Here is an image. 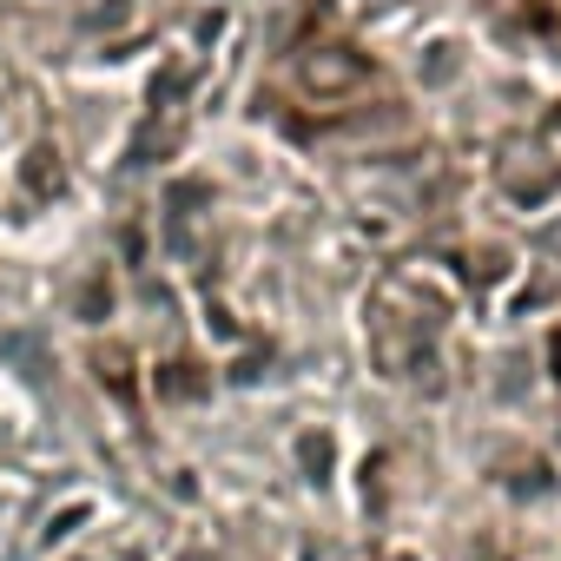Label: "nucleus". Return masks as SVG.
Returning <instances> with one entry per match:
<instances>
[{
	"label": "nucleus",
	"mask_w": 561,
	"mask_h": 561,
	"mask_svg": "<svg viewBox=\"0 0 561 561\" xmlns=\"http://www.w3.org/2000/svg\"><path fill=\"white\" fill-rule=\"evenodd\" d=\"M298 73H305V87H311V93H344V87H357V80H364V60H357V54H344V47H311Z\"/></svg>",
	"instance_id": "obj_1"
}]
</instances>
